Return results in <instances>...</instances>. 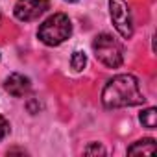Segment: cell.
<instances>
[{
    "label": "cell",
    "instance_id": "7c38bea8",
    "mask_svg": "<svg viewBox=\"0 0 157 157\" xmlns=\"http://www.w3.org/2000/svg\"><path fill=\"white\" fill-rule=\"evenodd\" d=\"M65 2H78V0H65Z\"/></svg>",
    "mask_w": 157,
    "mask_h": 157
},
{
    "label": "cell",
    "instance_id": "7a4b0ae2",
    "mask_svg": "<svg viewBox=\"0 0 157 157\" xmlns=\"http://www.w3.org/2000/svg\"><path fill=\"white\" fill-rule=\"evenodd\" d=\"M72 33V24L70 19L65 13H56L52 17H48L37 32V37L41 39V43H44L46 46H59L61 43H65Z\"/></svg>",
    "mask_w": 157,
    "mask_h": 157
},
{
    "label": "cell",
    "instance_id": "ba28073f",
    "mask_svg": "<svg viewBox=\"0 0 157 157\" xmlns=\"http://www.w3.org/2000/svg\"><path fill=\"white\" fill-rule=\"evenodd\" d=\"M85 65H87V57H85V54L83 52H74L72 54V57H70V67L76 70V72H82L83 68H85Z\"/></svg>",
    "mask_w": 157,
    "mask_h": 157
},
{
    "label": "cell",
    "instance_id": "9c48e42d",
    "mask_svg": "<svg viewBox=\"0 0 157 157\" xmlns=\"http://www.w3.org/2000/svg\"><path fill=\"white\" fill-rule=\"evenodd\" d=\"M155 117H157L155 107H148L146 111L140 113V122H142L148 129H153V128H155Z\"/></svg>",
    "mask_w": 157,
    "mask_h": 157
},
{
    "label": "cell",
    "instance_id": "8992f818",
    "mask_svg": "<svg viewBox=\"0 0 157 157\" xmlns=\"http://www.w3.org/2000/svg\"><path fill=\"white\" fill-rule=\"evenodd\" d=\"M4 87H6V91L11 94V96H15V98H21V96H24L28 91H30V87H32V83H30V80L26 76H22V74H10L8 78H6V82H4Z\"/></svg>",
    "mask_w": 157,
    "mask_h": 157
},
{
    "label": "cell",
    "instance_id": "277c9868",
    "mask_svg": "<svg viewBox=\"0 0 157 157\" xmlns=\"http://www.w3.org/2000/svg\"><path fill=\"white\" fill-rule=\"evenodd\" d=\"M109 13L117 32L124 39H129L133 35V21L128 2L126 0H109Z\"/></svg>",
    "mask_w": 157,
    "mask_h": 157
},
{
    "label": "cell",
    "instance_id": "4fadbf2b",
    "mask_svg": "<svg viewBox=\"0 0 157 157\" xmlns=\"http://www.w3.org/2000/svg\"><path fill=\"white\" fill-rule=\"evenodd\" d=\"M0 21H2V13H0Z\"/></svg>",
    "mask_w": 157,
    "mask_h": 157
},
{
    "label": "cell",
    "instance_id": "3957f363",
    "mask_svg": "<svg viewBox=\"0 0 157 157\" xmlns=\"http://www.w3.org/2000/svg\"><path fill=\"white\" fill-rule=\"evenodd\" d=\"M93 50H94L96 59L109 68H118L124 63V48L109 33L96 35L93 41Z\"/></svg>",
    "mask_w": 157,
    "mask_h": 157
},
{
    "label": "cell",
    "instance_id": "8fae6325",
    "mask_svg": "<svg viewBox=\"0 0 157 157\" xmlns=\"http://www.w3.org/2000/svg\"><path fill=\"white\" fill-rule=\"evenodd\" d=\"M85 153H105V150H104L100 144H93V146L85 148Z\"/></svg>",
    "mask_w": 157,
    "mask_h": 157
},
{
    "label": "cell",
    "instance_id": "52a82bcc",
    "mask_svg": "<svg viewBox=\"0 0 157 157\" xmlns=\"http://www.w3.org/2000/svg\"><path fill=\"white\" fill-rule=\"evenodd\" d=\"M129 155H137V153H146V155H153L155 153V140L153 139H142L137 140L135 144H131L128 148Z\"/></svg>",
    "mask_w": 157,
    "mask_h": 157
},
{
    "label": "cell",
    "instance_id": "6da1fadb",
    "mask_svg": "<svg viewBox=\"0 0 157 157\" xmlns=\"http://www.w3.org/2000/svg\"><path fill=\"white\" fill-rule=\"evenodd\" d=\"M102 102L109 109L117 107H131L140 105L146 102L139 80L133 74H118L113 80H109L102 91Z\"/></svg>",
    "mask_w": 157,
    "mask_h": 157
},
{
    "label": "cell",
    "instance_id": "30bf717a",
    "mask_svg": "<svg viewBox=\"0 0 157 157\" xmlns=\"http://www.w3.org/2000/svg\"><path fill=\"white\" fill-rule=\"evenodd\" d=\"M8 131H10V122H8L2 115H0V140L8 135Z\"/></svg>",
    "mask_w": 157,
    "mask_h": 157
},
{
    "label": "cell",
    "instance_id": "5b68a950",
    "mask_svg": "<svg viewBox=\"0 0 157 157\" xmlns=\"http://www.w3.org/2000/svg\"><path fill=\"white\" fill-rule=\"evenodd\" d=\"M50 8V0H17L15 4V17L22 22H30L39 19Z\"/></svg>",
    "mask_w": 157,
    "mask_h": 157
}]
</instances>
